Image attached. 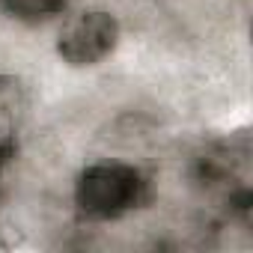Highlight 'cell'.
<instances>
[{
	"label": "cell",
	"instance_id": "1",
	"mask_svg": "<svg viewBox=\"0 0 253 253\" xmlns=\"http://www.w3.org/2000/svg\"><path fill=\"white\" fill-rule=\"evenodd\" d=\"M143 197V179L134 167L125 164H92L78 176L75 200L78 209L89 217L107 220L119 217L128 209H134Z\"/></svg>",
	"mask_w": 253,
	"mask_h": 253
},
{
	"label": "cell",
	"instance_id": "3",
	"mask_svg": "<svg viewBox=\"0 0 253 253\" xmlns=\"http://www.w3.org/2000/svg\"><path fill=\"white\" fill-rule=\"evenodd\" d=\"M0 12L21 24H42L66 12V0H0Z\"/></svg>",
	"mask_w": 253,
	"mask_h": 253
},
{
	"label": "cell",
	"instance_id": "2",
	"mask_svg": "<svg viewBox=\"0 0 253 253\" xmlns=\"http://www.w3.org/2000/svg\"><path fill=\"white\" fill-rule=\"evenodd\" d=\"M119 42V21L104 9H86L66 21L57 39V54L69 66H95Z\"/></svg>",
	"mask_w": 253,
	"mask_h": 253
}]
</instances>
